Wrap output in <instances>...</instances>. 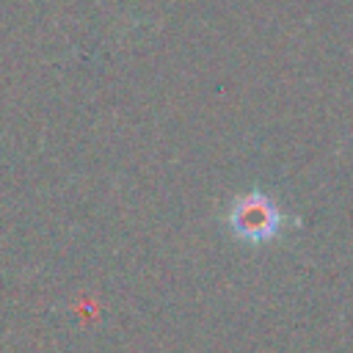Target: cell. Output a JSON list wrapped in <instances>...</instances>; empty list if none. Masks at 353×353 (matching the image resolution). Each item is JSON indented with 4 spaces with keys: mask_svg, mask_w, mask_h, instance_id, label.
I'll return each mask as SVG.
<instances>
[{
    "mask_svg": "<svg viewBox=\"0 0 353 353\" xmlns=\"http://www.w3.org/2000/svg\"><path fill=\"white\" fill-rule=\"evenodd\" d=\"M232 226L245 240H268L279 226V212H276V207L268 196L248 193L234 204Z\"/></svg>",
    "mask_w": 353,
    "mask_h": 353,
    "instance_id": "6da1fadb",
    "label": "cell"
}]
</instances>
